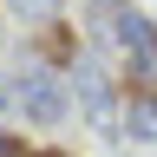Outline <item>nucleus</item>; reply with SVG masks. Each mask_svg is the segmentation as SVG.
<instances>
[{
    "mask_svg": "<svg viewBox=\"0 0 157 157\" xmlns=\"http://www.w3.org/2000/svg\"><path fill=\"white\" fill-rule=\"evenodd\" d=\"M13 105L33 118V124H59V118L72 111V92H66V78H52V72H13Z\"/></svg>",
    "mask_w": 157,
    "mask_h": 157,
    "instance_id": "1",
    "label": "nucleus"
},
{
    "mask_svg": "<svg viewBox=\"0 0 157 157\" xmlns=\"http://www.w3.org/2000/svg\"><path fill=\"white\" fill-rule=\"evenodd\" d=\"M20 7H26V0H20ZM33 7H46V0H33Z\"/></svg>",
    "mask_w": 157,
    "mask_h": 157,
    "instance_id": "8",
    "label": "nucleus"
},
{
    "mask_svg": "<svg viewBox=\"0 0 157 157\" xmlns=\"http://www.w3.org/2000/svg\"><path fill=\"white\" fill-rule=\"evenodd\" d=\"M0 157H13V144H7V137H0Z\"/></svg>",
    "mask_w": 157,
    "mask_h": 157,
    "instance_id": "7",
    "label": "nucleus"
},
{
    "mask_svg": "<svg viewBox=\"0 0 157 157\" xmlns=\"http://www.w3.org/2000/svg\"><path fill=\"white\" fill-rule=\"evenodd\" d=\"M85 7H92V20H118V13H124V0H85Z\"/></svg>",
    "mask_w": 157,
    "mask_h": 157,
    "instance_id": "5",
    "label": "nucleus"
},
{
    "mask_svg": "<svg viewBox=\"0 0 157 157\" xmlns=\"http://www.w3.org/2000/svg\"><path fill=\"white\" fill-rule=\"evenodd\" d=\"M78 98H85V111H92V124L118 137V118H124V111H118V98H111V85H105V72H92V66L78 72Z\"/></svg>",
    "mask_w": 157,
    "mask_h": 157,
    "instance_id": "3",
    "label": "nucleus"
},
{
    "mask_svg": "<svg viewBox=\"0 0 157 157\" xmlns=\"http://www.w3.org/2000/svg\"><path fill=\"white\" fill-rule=\"evenodd\" d=\"M118 137H137V144H157V98H144V92H131V105H124V118H118Z\"/></svg>",
    "mask_w": 157,
    "mask_h": 157,
    "instance_id": "4",
    "label": "nucleus"
},
{
    "mask_svg": "<svg viewBox=\"0 0 157 157\" xmlns=\"http://www.w3.org/2000/svg\"><path fill=\"white\" fill-rule=\"evenodd\" d=\"M33 157H72V151H33Z\"/></svg>",
    "mask_w": 157,
    "mask_h": 157,
    "instance_id": "6",
    "label": "nucleus"
},
{
    "mask_svg": "<svg viewBox=\"0 0 157 157\" xmlns=\"http://www.w3.org/2000/svg\"><path fill=\"white\" fill-rule=\"evenodd\" d=\"M118 46L131 59V92L157 98V26L137 20V13H118Z\"/></svg>",
    "mask_w": 157,
    "mask_h": 157,
    "instance_id": "2",
    "label": "nucleus"
}]
</instances>
